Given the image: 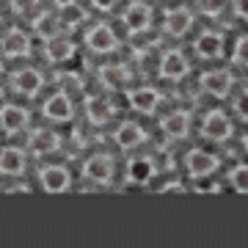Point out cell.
<instances>
[{
  "label": "cell",
  "instance_id": "cell-17",
  "mask_svg": "<svg viewBox=\"0 0 248 248\" xmlns=\"http://www.w3.org/2000/svg\"><path fill=\"white\" fill-rule=\"evenodd\" d=\"M14 89L19 94H28V97H33L36 91L42 89V75L36 69H22L14 75Z\"/></svg>",
  "mask_w": 248,
  "mask_h": 248
},
{
  "label": "cell",
  "instance_id": "cell-14",
  "mask_svg": "<svg viewBox=\"0 0 248 248\" xmlns=\"http://www.w3.org/2000/svg\"><path fill=\"white\" fill-rule=\"evenodd\" d=\"M160 102V91L157 89H135L133 94H130V105L135 108V110H141V113H152L155 108H157Z\"/></svg>",
  "mask_w": 248,
  "mask_h": 248
},
{
  "label": "cell",
  "instance_id": "cell-30",
  "mask_svg": "<svg viewBox=\"0 0 248 248\" xmlns=\"http://www.w3.org/2000/svg\"><path fill=\"white\" fill-rule=\"evenodd\" d=\"M33 3H36V0H11V6H14L17 11H25V9H31Z\"/></svg>",
  "mask_w": 248,
  "mask_h": 248
},
{
  "label": "cell",
  "instance_id": "cell-19",
  "mask_svg": "<svg viewBox=\"0 0 248 248\" xmlns=\"http://www.w3.org/2000/svg\"><path fill=\"white\" fill-rule=\"evenodd\" d=\"M152 177H155V163H152L149 157H138L127 166V179L135 182V185H143V182H149Z\"/></svg>",
  "mask_w": 248,
  "mask_h": 248
},
{
  "label": "cell",
  "instance_id": "cell-1",
  "mask_svg": "<svg viewBox=\"0 0 248 248\" xmlns=\"http://www.w3.org/2000/svg\"><path fill=\"white\" fill-rule=\"evenodd\" d=\"M185 166H187V171H190L196 179H204L207 174H213V171L218 169V157H215V155H210V152L193 149V152H187Z\"/></svg>",
  "mask_w": 248,
  "mask_h": 248
},
{
  "label": "cell",
  "instance_id": "cell-23",
  "mask_svg": "<svg viewBox=\"0 0 248 248\" xmlns=\"http://www.w3.org/2000/svg\"><path fill=\"white\" fill-rule=\"evenodd\" d=\"M83 19H86V11H83V9H78L75 3H69V6H63V17H61V22H63V25L75 28V25H80Z\"/></svg>",
  "mask_w": 248,
  "mask_h": 248
},
{
  "label": "cell",
  "instance_id": "cell-7",
  "mask_svg": "<svg viewBox=\"0 0 248 248\" xmlns=\"http://www.w3.org/2000/svg\"><path fill=\"white\" fill-rule=\"evenodd\" d=\"M160 75L166 80H179L187 75V61L185 55L177 53V50H171V53L163 55V61H160Z\"/></svg>",
  "mask_w": 248,
  "mask_h": 248
},
{
  "label": "cell",
  "instance_id": "cell-18",
  "mask_svg": "<svg viewBox=\"0 0 248 248\" xmlns=\"http://www.w3.org/2000/svg\"><path fill=\"white\" fill-rule=\"evenodd\" d=\"M110 113H113V108H110V102L102 97H91L86 99V116H89L91 124H105L108 119H110Z\"/></svg>",
  "mask_w": 248,
  "mask_h": 248
},
{
  "label": "cell",
  "instance_id": "cell-25",
  "mask_svg": "<svg viewBox=\"0 0 248 248\" xmlns=\"http://www.w3.org/2000/svg\"><path fill=\"white\" fill-rule=\"evenodd\" d=\"M232 185L237 193H246L248 190V169L246 166H237V169L232 171Z\"/></svg>",
  "mask_w": 248,
  "mask_h": 248
},
{
  "label": "cell",
  "instance_id": "cell-29",
  "mask_svg": "<svg viewBox=\"0 0 248 248\" xmlns=\"http://www.w3.org/2000/svg\"><path fill=\"white\" fill-rule=\"evenodd\" d=\"M234 3V11H237V17L246 19L248 17V0H232Z\"/></svg>",
  "mask_w": 248,
  "mask_h": 248
},
{
  "label": "cell",
  "instance_id": "cell-22",
  "mask_svg": "<svg viewBox=\"0 0 248 248\" xmlns=\"http://www.w3.org/2000/svg\"><path fill=\"white\" fill-rule=\"evenodd\" d=\"M22 169H25V155L19 149L0 152V174H22Z\"/></svg>",
  "mask_w": 248,
  "mask_h": 248
},
{
  "label": "cell",
  "instance_id": "cell-5",
  "mask_svg": "<svg viewBox=\"0 0 248 248\" xmlns=\"http://www.w3.org/2000/svg\"><path fill=\"white\" fill-rule=\"evenodd\" d=\"M202 130H204L207 138H213V141H223V138H229V133H232V122H229V116L221 113V110H210L207 119H204Z\"/></svg>",
  "mask_w": 248,
  "mask_h": 248
},
{
  "label": "cell",
  "instance_id": "cell-24",
  "mask_svg": "<svg viewBox=\"0 0 248 248\" xmlns=\"http://www.w3.org/2000/svg\"><path fill=\"white\" fill-rule=\"evenodd\" d=\"M36 31L45 36V39H53V36H58V19H53V17H42L39 22H36Z\"/></svg>",
  "mask_w": 248,
  "mask_h": 248
},
{
  "label": "cell",
  "instance_id": "cell-32",
  "mask_svg": "<svg viewBox=\"0 0 248 248\" xmlns=\"http://www.w3.org/2000/svg\"><path fill=\"white\" fill-rule=\"evenodd\" d=\"M160 190H182V185H179V182H166Z\"/></svg>",
  "mask_w": 248,
  "mask_h": 248
},
{
  "label": "cell",
  "instance_id": "cell-26",
  "mask_svg": "<svg viewBox=\"0 0 248 248\" xmlns=\"http://www.w3.org/2000/svg\"><path fill=\"white\" fill-rule=\"evenodd\" d=\"M99 75H102V80H105L108 86H119V83L124 80V69H122V66H102Z\"/></svg>",
  "mask_w": 248,
  "mask_h": 248
},
{
  "label": "cell",
  "instance_id": "cell-8",
  "mask_svg": "<svg viewBox=\"0 0 248 248\" xmlns=\"http://www.w3.org/2000/svg\"><path fill=\"white\" fill-rule=\"evenodd\" d=\"M45 116L47 119H53V122H66L72 116V99L63 94V91H58V94H53V97L45 102Z\"/></svg>",
  "mask_w": 248,
  "mask_h": 248
},
{
  "label": "cell",
  "instance_id": "cell-12",
  "mask_svg": "<svg viewBox=\"0 0 248 248\" xmlns=\"http://www.w3.org/2000/svg\"><path fill=\"white\" fill-rule=\"evenodd\" d=\"M163 133L169 135V138H185L187 135V127H190V116L185 113V110H174L171 116H166L163 119Z\"/></svg>",
  "mask_w": 248,
  "mask_h": 248
},
{
  "label": "cell",
  "instance_id": "cell-20",
  "mask_svg": "<svg viewBox=\"0 0 248 248\" xmlns=\"http://www.w3.org/2000/svg\"><path fill=\"white\" fill-rule=\"evenodd\" d=\"M31 50V39H28L22 31H11L6 39H3V53L9 58H19V55H28Z\"/></svg>",
  "mask_w": 248,
  "mask_h": 248
},
{
  "label": "cell",
  "instance_id": "cell-16",
  "mask_svg": "<svg viewBox=\"0 0 248 248\" xmlns=\"http://www.w3.org/2000/svg\"><path fill=\"white\" fill-rule=\"evenodd\" d=\"M143 130L138 127V124L133 122H124L119 130H116V143L122 146V149H133V146H138V143H143Z\"/></svg>",
  "mask_w": 248,
  "mask_h": 248
},
{
  "label": "cell",
  "instance_id": "cell-10",
  "mask_svg": "<svg viewBox=\"0 0 248 248\" xmlns=\"http://www.w3.org/2000/svg\"><path fill=\"white\" fill-rule=\"evenodd\" d=\"M190 22H193V17H190V11L187 9H174V11L166 14L163 28H166V33H171V36H182V33H187Z\"/></svg>",
  "mask_w": 248,
  "mask_h": 248
},
{
  "label": "cell",
  "instance_id": "cell-27",
  "mask_svg": "<svg viewBox=\"0 0 248 248\" xmlns=\"http://www.w3.org/2000/svg\"><path fill=\"white\" fill-rule=\"evenodd\" d=\"M223 6H226V0H202V9L204 14H210V17H215V14H221Z\"/></svg>",
  "mask_w": 248,
  "mask_h": 248
},
{
  "label": "cell",
  "instance_id": "cell-33",
  "mask_svg": "<svg viewBox=\"0 0 248 248\" xmlns=\"http://www.w3.org/2000/svg\"><path fill=\"white\" fill-rule=\"evenodd\" d=\"M53 3H55V6H61V9H63V6H69V3H75V0H53Z\"/></svg>",
  "mask_w": 248,
  "mask_h": 248
},
{
  "label": "cell",
  "instance_id": "cell-11",
  "mask_svg": "<svg viewBox=\"0 0 248 248\" xmlns=\"http://www.w3.org/2000/svg\"><path fill=\"white\" fill-rule=\"evenodd\" d=\"M47 61L53 63H63L69 61L72 53H75V45H72L69 39H63V36H53V39H47Z\"/></svg>",
  "mask_w": 248,
  "mask_h": 248
},
{
  "label": "cell",
  "instance_id": "cell-3",
  "mask_svg": "<svg viewBox=\"0 0 248 248\" xmlns=\"http://www.w3.org/2000/svg\"><path fill=\"white\" fill-rule=\"evenodd\" d=\"M86 45H89V50H94V53H113L116 36L108 25H94L89 33H86Z\"/></svg>",
  "mask_w": 248,
  "mask_h": 248
},
{
  "label": "cell",
  "instance_id": "cell-31",
  "mask_svg": "<svg viewBox=\"0 0 248 248\" xmlns=\"http://www.w3.org/2000/svg\"><path fill=\"white\" fill-rule=\"evenodd\" d=\"M94 6H97V9H113L116 0H94Z\"/></svg>",
  "mask_w": 248,
  "mask_h": 248
},
{
  "label": "cell",
  "instance_id": "cell-21",
  "mask_svg": "<svg viewBox=\"0 0 248 248\" xmlns=\"http://www.w3.org/2000/svg\"><path fill=\"white\" fill-rule=\"evenodd\" d=\"M221 50H223V39L218 33H202L196 39V53L202 58H215V55H221Z\"/></svg>",
  "mask_w": 248,
  "mask_h": 248
},
{
  "label": "cell",
  "instance_id": "cell-15",
  "mask_svg": "<svg viewBox=\"0 0 248 248\" xmlns=\"http://www.w3.org/2000/svg\"><path fill=\"white\" fill-rule=\"evenodd\" d=\"M58 146H61V138H58L53 130H36L33 138H31V149H33L36 155H53Z\"/></svg>",
  "mask_w": 248,
  "mask_h": 248
},
{
  "label": "cell",
  "instance_id": "cell-28",
  "mask_svg": "<svg viewBox=\"0 0 248 248\" xmlns=\"http://www.w3.org/2000/svg\"><path fill=\"white\" fill-rule=\"evenodd\" d=\"M246 50H248V39H237V47H234V63H243L246 66Z\"/></svg>",
  "mask_w": 248,
  "mask_h": 248
},
{
  "label": "cell",
  "instance_id": "cell-4",
  "mask_svg": "<svg viewBox=\"0 0 248 248\" xmlns=\"http://www.w3.org/2000/svg\"><path fill=\"white\" fill-rule=\"evenodd\" d=\"M39 179H42V187H45L47 193H63L69 187V171L63 169V166H47V169H42Z\"/></svg>",
  "mask_w": 248,
  "mask_h": 248
},
{
  "label": "cell",
  "instance_id": "cell-6",
  "mask_svg": "<svg viewBox=\"0 0 248 248\" xmlns=\"http://www.w3.org/2000/svg\"><path fill=\"white\" fill-rule=\"evenodd\" d=\"M83 174H86L91 182L105 185V182H110V177H113V163H110L105 155H97V157H91L89 163L83 166Z\"/></svg>",
  "mask_w": 248,
  "mask_h": 248
},
{
  "label": "cell",
  "instance_id": "cell-2",
  "mask_svg": "<svg viewBox=\"0 0 248 248\" xmlns=\"http://www.w3.org/2000/svg\"><path fill=\"white\" fill-rule=\"evenodd\" d=\"M234 86V78H232L226 69H218V72H207L202 78V89L213 97H226Z\"/></svg>",
  "mask_w": 248,
  "mask_h": 248
},
{
  "label": "cell",
  "instance_id": "cell-9",
  "mask_svg": "<svg viewBox=\"0 0 248 248\" xmlns=\"http://www.w3.org/2000/svg\"><path fill=\"white\" fill-rule=\"evenodd\" d=\"M149 22H152V11H149V6H143V3H133L130 9L124 11V25L130 28L133 33L146 31Z\"/></svg>",
  "mask_w": 248,
  "mask_h": 248
},
{
  "label": "cell",
  "instance_id": "cell-13",
  "mask_svg": "<svg viewBox=\"0 0 248 248\" xmlns=\"http://www.w3.org/2000/svg\"><path fill=\"white\" fill-rule=\"evenodd\" d=\"M28 124V113L25 108H17V105H6L0 110V127L6 130V133H17Z\"/></svg>",
  "mask_w": 248,
  "mask_h": 248
}]
</instances>
